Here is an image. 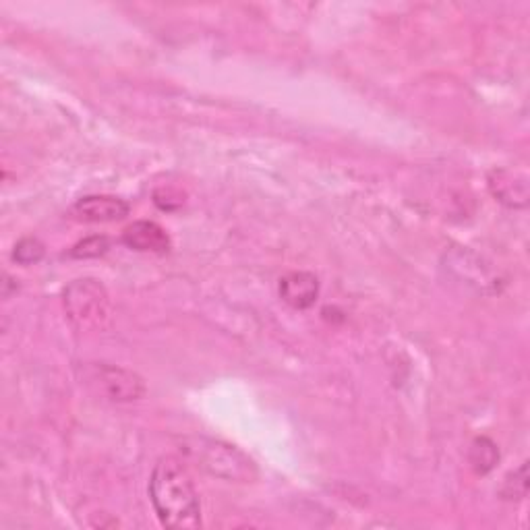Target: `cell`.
<instances>
[{"label": "cell", "instance_id": "cell-1", "mask_svg": "<svg viewBox=\"0 0 530 530\" xmlns=\"http://www.w3.org/2000/svg\"><path fill=\"white\" fill-rule=\"evenodd\" d=\"M150 499L160 522L168 528L191 530L201 526L199 493L181 460H158L150 479Z\"/></svg>", "mask_w": 530, "mask_h": 530}, {"label": "cell", "instance_id": "cell-2", "mask_svg": "<svg viewBox=\"0 0 530 530\" xmlns=\"http://www.w3.org/2000/svg\"><path fill=\"white\" fill-rule=\"evenodd\" d=\"M185 454L205 473L234 483H251L257 479L255 462L230 444L210 437H191L183 444Z\"/></svg>", "mask_w": 530, "mask_h": 530}, {"label": "cell", "instance_id": "cell-3", "mask_svg": "<svg viewBox=\"0 0 530 530\" xmlns=\"http://www.w3.org/2000/svg\"><path fill=\"white\" fill-rule=\"evenodd\" d=\"M108 307V292L94 278L75 280L65 288L67 315L79 328L98 326L100 321L106 319Z\"/></svg>", "mask_w": 530, "mask_h": 530}, {"label": "cell", "instance_id": "cell-4", "mask_svg": "<svg viewBox=\"0 0 530 530\" xmlns=\"http://www.w3.org/2000/svg\"><path fill=\"white\" fill-rule=\"evenodd\" d=\"M446 270L460 282L473 286L477 292L495 294L499 292V276L475 253L466 249H454L446 253Z\"/></svg>", "mask_w": 530, "mask_h": 530}, {"label": "cell", "instance_id": "cell-5", "mask_svg": "<svg viewBox=\"0 0 530 530\" xmlns=\"http://www.w3.org/2000/svg\"><path fill=\"white\" fill-rule=\"evenodd\" d=\"M129 203L119 199V197H110V195H90L83 197L75 203L73 214L81 222H116L129 216Z\"/></svg>", "mask_w": 530, "mask_h": 530}, {"label": "cell", "instance_id": "cell-6", "mask_svg": "<svg viewBox=\"0 0 530 530\" xmlns=\"http://www.w3.org/2000/svg\"><path fill=\"white\" fill-rule=\"evenodd\" d=\"M489 189L493 197L508 208H526L528 205V181L516 170H493L489 174Z\"/></svg>", "mask_w": 530, "mask_h": 530}, {"label": "cell", "instance_id": "cell-7", "mask_svg": "<svg viewBox=\"0 0 530 530\" xmlns=\"http://www.w3.org/2000/svg\"><path fill=\"white\" fill-rule=\"evenodd\" d=\"M123 243L129 249L141 251V253H156L164 255L170 251V237L166 230L150 220H139L133 222L125 232H123Z\"/></svg>", "mask_w": 530, "mask_h": 530}, {"label": "cell", "instance_id": "cell-8", "mask_svg": "<svg viewBox=\"0 0 530 530\" xmlns=\"http://www.w3.org/2000/svg\"><path fill=\"white\" fill-rule=\"evenodd\" d=\"M100 381L114 402H133L145 394V384L137 373H131L121 367H100Z\"/></svg>", "mask_w": 530, "mask_h": 530}, {"label": "cell", "instance_id": "cell-9", "mask_svg": "<svg viewBox=\"0 0 530 530\" xmlns=\"http://www.w3.org/2000/svg\"><path fill=\"white\" fill-rule=\"evenodd\" d=\"M280 297L292 309H309L319 297V280L311 272H290L280 280Z\"/></svg>", "mask_w": 530, "mask_h": 530}, {"label": "cell", "instance_id": "cell-10", "mask_svg": "<svg viewBox=\"0 0 530 530\" xmlns=\"http://www.w3.org/2000/svg\"><path fill=\"white\" fill-rule=\"evenodd\" d=\"M468 462L475 468V473L487 475L499 462L497 444L489 437H477L468 450Z\"/></svg>", "mask_w": 530, "mask_h": 530}, {"label": "cell", "instance_id": "cell-11", "mask_svg": "<svg viewBox=\"0 0 530 530\" xmlns=\"http://www.w3.org/2000/svg\"><path fill=\"white\" fill-rule=\"evenodd\" d=\"M528 493V462H522L516 470L506 475L502 487H499V495L508 502H518V499H524Z\"/></svg>", "mask_w": 530, "mask_h": 530}, {"label": "cell", "instance_id": "cell-12", "mask_svg": "<svg viewBox=\"0 0 530 530\" xmlns=\"http://www.w3.org/2000/svg\"><path fill=\"white\" fill-rule=\"evenodd\" d=\"M46 255V247L40 239L36 237H25L21 239L15 249H13V259L21 265H34L38 261H42Z\"/></svg>", "mask_w": 530, "mask_h": 530}, {"label": "cell", "instance_id": "cell-13", "mask_svg": "<svg viewBox=\"0 0 530 530\" xmlns=\"http://www.w3.org/2000/svg\"><path fill=\"white\" fill-rule=\"evenodd\" d=\"M108 249H110L108 237H100V234H96V237H87L81 243H77L69 255L75 259H94V257L104 255Z\"/></svg>", "mask_w": 530, "mask_h": 530}]
</instances>
